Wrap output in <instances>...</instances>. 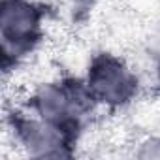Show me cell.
<instances>
[{
  "mask_svg": "<svg viewBox=\"0 0 160 160\" xmlns=\"http://www.w3.org/2000/svg\"><path fill=\"white\" fill-rule=\"evenodd\" d=\"M89 87L100 100L108 104H122L134 94L136 79L121 60L109 55H102L94 58L91 66Z\"/></svg>",
  "mask_w": 160,
  "mask_h": 160,
  "instance_id": "6da1fadb",
  "label": "cell"
},
{
  "mask_svg": "<svg viewBox=\"0 0 160 160\" xmlns=\"http://www.w3.org/2000/svg\"><path fill=\"white\" fill-rule=\"evenodd\" d=\"M0 30L6 47H28L40 30V12L25 0H4L0 12Z\"/></svg>",
  "mask_w": 160,
  "mask_h": 160,
  "instance_id": "7a4b0ae2",
  "label": "cell"
},
{
  "mask_svg": "<svg viewBox=\"0 0 160 160\" xmlns=\"http://www.w3.org/2000/svg\"><path fill=\"white\" fill-rule=\"evenodd\" d=\"M17 130L25 145H28L36 154H60L62 136L60 128L53 122H38V121H21L17 122Z\"/></svg>",
  "mask_w": 160,
  "mask_h": 160,
  "instance_id": "3957f363",
  "label": "cell"
}]
</instances>
